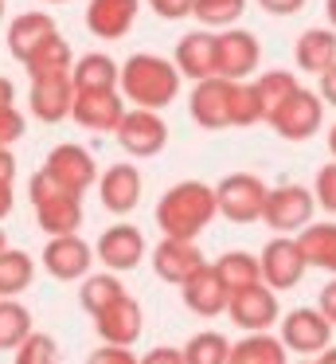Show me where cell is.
<instances>
[{
    "label": "cell",
    "instance_id": "obj_44",
    "mask_svg": "<svg viewBox=\"0 0 336 364\" xmlns=\"http://www.w3.org/2000/svg\"><path fill=\"white\" fill-rule=\"evenodd\" d=\"M137 364H184V356H180V348L161 345V348H148V353L141 356Z\"/></svg>",
    "mask_w": 336,
    "mask_h": 364
},
{
    "label": "cell",
    "instance_id": "obj_38",
    "mask_svg": "<svg viewBox=\"0 0 336 364\" xmlns=\"http://www.w3.org/2000/svg\"><path fill=\"white\" fill-rule=\"evenodd\" d=\"M16 364H59V345L47 333H31L20 348H16Z\"/></svg>",
    "mask_w": 336,
    "mask_h": 364
},
{
    "label": "cell",
    "instance_id": "obj_6",
    "mask_svg": "<svg viewBox=\"0 0 336 364\" xmlns=\"http://www.w3.org/2000/svg\"><path fill=\"white\" fill-rule=\"evenodd\" d=\"M258 59H262V48H258L254 32H246V28H227V32H215V67H219V79L246 82L250 75H254Z\"/></svg>",
    "mask_w": 336,
    "mask_h": 364
},
{
    "label": "cell",
    "instance_id": "obj_56",
    "mask_svg": "<svg viewBox=\"0 0 336 364\" xmlns=\"http://www.w3.org/2000/svg\"><path fill=\"white\" fill-rule=\"evenodd\" d=\"M301 364H313V360H301Z\"/></svg>",
    "mask_w": 336,
    "mask_h": 364
},
{
    "label": "cell",
    "instance_id": "obj_36",
    "mask_svg": "<svg viewBox=\"0 0 336 364\" xmlns=\"http://www.w3.org/2000/svg\"><path fill=\"white\" fill-rule=\"evenodd\" d=\"M246 0H195L192 16L203 24V32H227L234 20H242Z\"/></svg>",
    "mask_w": 336,
    "mask_h": 364
},
{
    "label": "cell",
    "instance_id": "obj_9",
    "mask_svg": "<svg viewBox=\"0 0 336 364\" xmlns=\"http://www.w3.org/2000/svg\"><path fill=\"white\" fill-rule=\"evenodd\" d=\"M43 173L51 176L55 184H63L67 192H75V196H82L90 184H98V165H94L90 149H82V145H75V141L55 145V149L47 153Z\"/></svg>",
    "mask_w": 336,
    "mask_h": 364
},
{
    "label": "cell",
    "instance_id": "obj_34",
    "mask_svg": "<svg viewBox=\"0 0 336 364\" xmlns=\"http://www.w3.org/2000/svg\"><path fill=\"white\" fill-rule=\"evenodd\" d=\"M250 87H254V98H258V110H262V118L270 122L273 110H278V106L297 90V79H293L289 71H266L262 79H254Z\"/></svg>",
    "mask_w": 336,
    "mask_h": 364
},
{
    "label": "cell",
    "instance_id": "obj_47",
    "mask_svg": "<svg viewBox=\"0 0 336 364\" xmlns=\"http://www.w3.org/2000/svg\"><path fill=\"white\" fill-rule=\"evenodd\" d=\"M16 181V157L12 149H0V184H12Z\"/></svg>",
    "mask_w": 336,
    "mask_h": 364
},
{
    "label": "cell",
    "instance_id": "obj_54",
    "mask_svg": "<svg viewBox=\"0 0 336 364\" xmlns=\"http://www.w3.org/2000/svg\"><path fill=\"white\" fill-rule=\"evenodd\" d=\"M0 20H4V0H0Z\"/></svg>",
    "mask_w": 336,
    "mask_h": 364
},
{
    "label": "cell",
    "instance_id": "obj_15",
    "mask_svg": "<svg viewBox=\"0 0 336 364\" xmlns=\"http://www.w3.org/2000/svg\"><path fill=\"white\" fill-rule=\"evenodd\" d=\"M90 262H94V251L86 239L78 235H55L51 243L43 247V270L59 282H75V278H86L90 274Z\"/></svg>",
    "mask_w": 336,
    "mask_h": 364
},
{
    "label": "cell",
    "instance_id": "obj_16",
    "mask_svg": "<svg viewBox=\"0 0 336 364\" xmlns=\"http://www.w3.org/2000/svg\"><path fill=\"white\" fill-rule=\"evenodd\" d=\"M70 118L90 134H114L117 122L125 118V98L117 90H98V95H75Z\"/></svg>",
    "mask_w": 336,
    "mask_h": 364
},
{
    "label": "cell",
    "instance_id": "obj_26",
    "mask_svg": "<svg viewBox=\"0 0 336 364\" xmlns=\"http://www.w3.org/2000/svg\"><path fill=\"white\" fill-rule=\"evenodd\" d=\"M293 59L301 71L325 75L336 63V32L332 28H309V32H301V40L293 48Z\"/></svg>",
    "mask_w": 336,
    "mask_h": 364
},
{
    "label": "cell",
    "instance_id": "obj_5",
    "mask_svg": "<svg viewBox=\"0 0 336 364\" xmlns=\"http://www.w3.org/2000/svg\"><path fill=\"white\" fill-rule=\"evenodd\" d=\"M313 192L301 188V184H278V188L266 192V204H262V220L266 228H273L278 235H301L305 228L313 223Z\"/></svg>",
    "mask_w": 336,
    "mask_h": 364
},
{
    "label": "cell",
    "instance_id": "obj_40",
    "mask_svg": "<svg viewBox=\"0 0 336 364\" xmlns=\"http://www.w3.org/2000/svg\"><path fill=\"white\" fill-rule=\"evenodd\" d=\"M20 137H23V114L16 106H4L0 110V149H12Z\"/></svg>",
    "mask_w": 336,
    "mask_h": 364
},
{
    "label": "cell",
    "instance_id": "obj_20",
    "mask_svg": "<svg viewBox=\"0 0 336 364\" xmlns=\"http://www.w3.org/2000/svg\"><path fill=\"white\" fill-rule=\"evenodd\" d=\"M203 267V255L195 243H180V239H161L153 247V270L161 282H172V286H184L195 270Z\"/></svg>",
    "mask_w": 336,
    "mask_h": 364
},
{
    "label": "cell",
    "instance_id": "obj_28",
    "mask_svg": "<svg viewBox=\"0 0 336 364\" xmlns=\"http://www.w3.org/2000/svg\"><path fill=\"white\" fill-rule=\"evenodd\" d=\"M211 270H215V278L223 282L227 298L262 282V274H258V259L250 251H227V255H219V262H211Z\"/></svg>",
    "mask_w": 336,
    "mask_h": 364
},
{
    "label": "cell",
    "instance_id": "obj_48",
    "mask_svg": "<svg viewBox=\"0 0 336 364\" xmlns=\"http://www.w3.org/2000/svg\"><path fill=\"white\" fill-rule=\"evenodd\" d=\"M12 215V184H0V220Z\"/></svg>",
    "mask_w": 336,
    "mask_h": 364
},
{
    "label": "cell",
    "instance_id": "obj_33",
    "mask_svg": "<svg viewBox=\"0 0 336 364\" xmlns=\"http://www.w3.org/2000/svg\"><path fill=\"white\" fill-rule=\"evenodd\" d=\"M117 298H125V286L117 274H86L82 286H78V301H82L86 314H102Z\"/></svg>",
    "mask_w": 336,
    "mask_h": 364
},
{
    "label": "cell",
    "instance_id": "obj_22",
    "mask_svg": "<svg viewBox=\"0 0 336 364\" xmlns=\"http://www.w3.org/2000/svg\"><path fill=\"white\" fill-rule=\"evenodd\" d=\"M180 290H184V306L192 309V314H200V317H219V314H227V290H223V282L215 278L211 262H203V267L195 270V274L188 278Z\"/></svg>",
    "mask_w": 336,
    "mask_h": 364
},
{
    "label": "cell",
    "instance_id": "obj_42",
    "mask_svg": "<svg viewBox=\"0 0 336 364\" xmlns=\"http://www.w3.org/2000/svg\"><path fill=\"white\" fill-rule=\"evenodd\" d=\"M86 364H137V356L129 348H114V345H102L86 356Z\"/></svg>",
    "mask_w": 336,
    "mask_h": 364
},
{
    "label": "cell",
    "instance_id": "obj_4",
    "mask_svg": "<svg viewBox=\"0 0 336 364\" xmlns=\"http://www.w3.org/2000/svg\"><path fill=\"white\" fill-rule=\"evenodd\" d=\"M211 192H215V215H227L231 223H254L262 220V204L270 188L254 173H231Z\"/></svg>",
    "mask_w": 336,
    "mask_h": 364
},
{
    "label": "cell",
    "instance_id": "obj_2",
    "mask_svg": "<svg viewBox=\"0 0 336 364\" xmlns=\"http://www.w3.org/2000/svg\"><path fill=\"white\" fill-rule=\"evenodd\" d=\"M215 220V192L203 181H180L156 204V228L164 239H180V243H195L203 228Z\"/></svg>",
    "mask_w": 336,
    "mask_h": 364
},
{
    "label": "cell",
    "instance_id": "obj_37",
    "mask_svg": "<svg viewBox=\"0 0 336 364\" xmlns=\"http://www.w3.org/2000/svg\"><path fill=\"white\" fill-rule=\"evenodd\" d=\"M262 122V110H258V98L250 82H231V106H227V126L234 129H246Z\"/></svg>",
    "mask_w": 336,
    "mask_h": 364
},
{
    "label": "cell",
    "instance_id": "obj_24",
    "mask_svg": "<svg viewBox=\"0 0 336 364\" xmlns=\"http://www.w3.org/2000/svg\"><path fill=\"white\" fill-rule=\"evenodd\" d=\"M55 32H59V28H55V20L47 16V12H23V16H16L12 24H8V51L23 63V59L36 48H43Z\"/></svg>",
    "mask_w": 336,
    "mask_h": 364
},
{
    "label": "cell",
    "instance_id": "obj_8",
    "mask_svg": "<svg viewBox=\"0 0 336 364\" xmlns=\"http://www.w3.org/2000/svg\"><path fill=\"white\" fill-rule=\"evenodd\" d=\"M305 259L297 239L289 235H273L270 243L262 247V259H258V274H262V286H270L273 294L278 290H293L297 282L305 278Z\"/></svg>",
    "mask_w": 336,
    "mask_h": 364
},
{
    "label": "cell",
    "instance_id": "obj_7",
    "mask_svg": "<svg viewBox=\"0 0 336 364\" xmlns=\"http://www.w3.org/2000/svg\"><path fill=\"white\" fill-rule=\"evenodd\" d=\"M320 118H325V102H320L313 90L297 87L293 95L273 110L270 126L278 129V137H286V141H309L320 129Z\"/></svg>",
    "mask_w": 336,
    "mask_h": 364
},
{
    "label": "cell",
    "instance_id": "obj_50",
    "mask_svg": "<svg viewBox=\"0 0 336 364\" xmlns=\"http://www.w3.org/2000/svg\"><path fill=\"white\" fill-rule=\"evenodd\" d=\"M313 364H336V345H328L325 353H320V360H313Z\"/></svg>",
    "mask_w": 336,
    "mask_h": 364
},
{
    "label": "cell",
    "instance_id": "obj_35",
    "mask_svg": "<svg viewBox=\"0 0 336 364\" xmlns=\"http://www.w3.org/2000/svg\"><path fill=\"white\" fill-rule=\"evenodd\" d=\"M227 353H231V341L215 329L195 333V337H188V345L180 348L184 364H227Z\"/></svg>",
    "mask_w": 336,
    "mask_h": 364
},
{
    "label": "cell",
    "instance_id": "obj_32",
    "mask_svg": "<svg viewBox=\"0 0 336 364\" xmlns=\"http://www.w3.org/2000/svg\"><path fill=\"white\" fill-rule=\"evenodd\" d=\"M31 314L16 298H0V353H12L31 337Z\"/></svg>",
    "mask_w": 336,
    "mask_h": 364
},
{
    "label": "cell",
    "instance_id": "obj_13",
    "mask_svg": "<svg viewBox=\"0 0 336 364\" xmlns=\"http://www.w3.org/2000/svg\"><path fill=\"white\" fill-rule=\"evenodd\" d=\"M94 329H98V337L106 341V345L114 348H129L137 345L141 329H145V314H141V301L137 298H117L114 306H106L102 314H94Z\"/></svg>",
    "mask_w": 336,
    "mask_h": 364
},
{
    "label": "cell",
    "instance_id": "obj_39",
    "mask_svg": "<svg viewBox=\"0 0 336 364\" xmlns=\"http://www.w3.org/2000/svg\"><path fill=\"white\" fill-rule=\"evenodd\" d=\"M309 192H313V204L336 215V161H328V165L317 168V181H313Z\"/></svg>",
    "mask_w": 336,
    "mask_h": 364
},
{
    "label": "cell",
    "instance_id": "obj_14",
    "mask_svg": "<svg viewBox=\"0 0 336 364\" xmlns=\"http://www.w3.org/2000/svg\"><path fill=\"white\" fill-rule=\"evenodd\" d=\"M141 188H145V181H141L137 165H129V161H117L98 176V200L114 215H129L141 204Z\"/></svg>",
    "mask_w": 336,
    "mask_h": 364
},
{
    "label": "cell",
    "instance_id": "obj_1",
    "mask_svg": "<svg viewBox=\"0 0 336 364\" xmlns=\"http://www.w3.org/2000/svg\"><path fill=\"white\" fill-rule=\"evenodd\" d=\"M117 90H121V98L133 102V110L161 114L180 95V75L172 67V59L153 55V51H137L117 67Z\"/></svg>",
    "mask_w": 336,
    "mask_h": 364
},
{
    "label": "cell",
    "instance_id": "obj_12",
    "mask_svg": "<svg viewBox=\"0 0 336 364\" xmlns=\"http://www.w3.org/2000/svg\"><path fill=\"white\" fill-rule=\"evenodd\" d=\"M227 314H231V321L239 325V329L266 333L281 317V306H278V294L258 282V286H250V290L231 294V298H227Z\"/></svg>",
    "mask_w": 336,
    "mask_h": 364
},
{
    "label": "cell",
    "instance_id": "obj_52",
    "mask_svg": "<svg viewBox=\"0 0 336 364\" xmlns=\"http://www.w3.org/2000/svg\"><path fill=\"white\" fill-rule=\"evenodd\" d=\"M328 149H332V161H336V126L328 129Z\"/></svg>",
    "mask_w": 336,
    "mask_h": 364
},
{
    "label": "cell",
    "instance_id": "obj_25",
    "mask_svg": "<svg viewBox=\"0 0 336 364\" xmlns=\"http://www.w3.org/2000/svg\"><path fill=\"white\" fill-rule=\"evenodd\" d=\"M70 87L75 95H98V90H117V63L102 51H86L70 67Z\"/></svg>",
    "mask_w": 336,
    "mask_h": 364
},
{
    "label": "cell",
    "instance_id": "obj_45",
    "mask_svg": "<svg viewBox=\"0 0 336 364\" xmlns=\"http://www.w3.org/2000/svg\"><path fill=\"white\" fill-rule=\"evenodd\" d=\"M270 16H297L305 9V0H258Z\"/></svg>",
    "mask_w": 336,
    "mask_h": 364
},
{
    "label": "cell",
    "instance_id": "obj_49",
    "mask_svg": "<svg viewBox=\"0 0 336 364\" xmlns=\"http://www.w3.org/2000/svg\"><path fill=\"white\" fill-rule=\"evenodd\" d=\"M12 98H16V90H12V82H8V79H4V75H0V110H4V106H16V102H12Z\"/></svg>",
    "mask_w": 336,
    "mask_h": 364
},
{
    "label": "cell",
    "instance_id": "obj_51",
    "mask_svg": "<svg viewBox=\"0 0 336 364\" xmlns=\"http://www.w3.org/2000/svg\"><path fill=\"white\" fill-rule=\"evenodd\" d=\"M325 12H328V24H332V32H336V0H325Z\"/></svg>",
    "mask_w": 336,
    "mask_h": 364
},
{
    "label": "cell",
    "instance_id": "obj_18",
    "mask_svg": "<svg viewBox=\"0 0 336 364\" xmlns=\"http://www.w3.org/2000/svg\"><path fill=\"white\" fill-rule=\"evenodd\" d=\"M176 75H188L192 82L203 79H219V67H215V32H188L184 40L176 43V59H172Z\"/></svg>",
    "mask_w": 336,
    "mask_h": 364
},
{
    "label": "cell",
    "instance_id": "obj_29",
    "mask_svg": "<svg viewBox=\"0 0 336 364\" xmlns=\"http://www.w3.org/2000/svg\"><path fill=\"white\" fill-rule=\"evenodd\" d=\"M305 267H320L328 274H336V223H309L297 235Z\"/></svg>",
    "mask_w": 336,
    "mask_h": 364
},
{
    "label": "cell",
    "instance_id": "obj_31",
    "mask_svg": "<svg viewBox=\"0 0 336 364\" xmlns=\"http://www.w3.org/2000/svg\"><path fill=\"white\" fill-rule=\"evenodd\" d=\"M31 278H36V262H31V255L8 247V251L0 255V298H16V294H23L31 286Z\"/></svg>",
    "mask_w": 336,
    "mask_h": 364
},
{
    "label": "cell",
    "instance_id": "obj_30",
    "mask_svg": "<svg viewBox=\"0 0 336 364\" xmlns=\"http://www.w3.org/2000/svg\"><path fill=\"white\" fill-rule=\"evenodd\" d=\"M227 364H286V348L270 333H246L242 341H234Z\"/></svg>",
    "mask_w": 336,
    "mask_h": 364
},
{
    "label": "cell",
    "instance_id": "obj_19",
    "mask_svg": "<svg viewBox=\"0 0 336 364\" xmlns=\"http://www.w3.org/2000/svg\"><path fill=\"white\" fill-rule=\"evenodd\" d=\"M137 0H90L86 4V28L98 40H125L137 24Z\"/></svg>",
    "mask_w": 336,
    "mask_h": 364
},
{
    "label": "cell",
    "instance_id": "obj_11",
    "mask_svg": "<svg viewBox=\"0 0 336 364\" xmlns=\"http://www.w3.org/2000/svg\"><path fill=\"white\" fill-rule=\"evenodd\" d=\"M328 337H332V325L309 306H301V309L281 317V337L278 341H281L286 353L293 348V353H301V356H320L328 348Z\"/></svg>",
    "mask_w": 336,
    "mask_h": 364
},
{
    "label": "cell",
    "instance_id": "obj_46",
    "mask_svg": "<svg viewBox=\"0 0 336 364\" xmlns=\"http://www.w3.org/2000/svg\"><path fill=\"white\" fill-rule=\"evenodd\" d=\"M317 98H320V102H328V106H336V63L320 75V95Z\"/></svg>",
    "mask_w": 336,
    "mask_h": 364
},
{
    "label": "cell",
    "instance_id": "obj_21",
    "mask_svg": "<svg viewBox=\"0 0 336 364\" xmlns=\"http://www.w3.org/2000/svg\"><path fill=\"white\" fill-rule=\"evenodd\" d=\"M227 106H231V82L227 79H203L195 82L192 90V118L200 122L203 129H227Z\"/></svg>",
    "mask_w": 336,
    "mask_h": 364
},
{
    "label": "cell",
    "instance_id": "obj_17",
    "mask_svg": "<svg viewBox=\"0 0 336 364\" xmlns=\"http://www.w3.org/2000/svg\"><path fill=\"white\" fill-rule=\"evenodd\" d=\"M98 259L106 262L109 274L133 270L141 259H145V235H141L133 223H114V228H106L102 239H98Z\"/></svg>",
    "mask_w": 336,
    "mask_h": 364
},
{
    "label": "cell",
    "instance_id": "obj_43",
    "mask_svg": "<svg viewBox=\"0 0 336 364\" xmlns=\"http://www.w3.org/2000/svg\"><path fill=\"white\" fill-rule=\"evenodd\" d=\"M317 314H320V317H325V321L336 329V278L325 286V290H320V298H317Z\"/></svg>",
    "mask_w": 336,
    "mask_h": 364
},
{
    "label": "cell",
    "instance_id": "obj_27",
    "mask_svg": "<svg viewBox=\"0 0 336 364\" xmlns=\"http://www.w3.org/2000/svg\"><path fill=\"white\" fill-rule=\"evenodd\" d=\"M23 67H28L31 82H43V79H67L70 67H75V59H70L67 40H63V36L55 32L51 40L43 43V48H36L28 59H23Z\"/></svg>",
    "mask_w": 336,
    "mask_h": 364
},
{
    "label": "cell",
    "instance_id": "obj_41",
    "mask_svg": "<svg viewBox=\"0 0 336 364\" xmlns=\"http://www.w3.org/2000/svg\"><path fill=\"white\" fill-rule=\"evenodd\" d=\"M148 4H153V12L161 20H184L195 9V0H148Z\"/></svg>",
    "mask_w": 336,
    "mask_h": 364
},
{
    "label": "cell",
    "instance_id": "obj_23",
    "mask_svg": "<svg viewBox=\"0 0 336 364\" xmlns=\"http://www.w3.org/2000/svg\"><path fill=\"white\" fill-rule=\"evenodd\" d=\"M70 102H75V87H70V75L67 79H43V82H31V95L28 106L39 122H63L70 118Z\"/></svg>",
    "mask_w": 336,
    "mask_h": 364
},
{
    "label": "cell",
    "instance_id": "obj_3",
    "mask_svg": "<svg viewBox=\"0 0 336 364\" xmlns=\"http://www.w3.org/2000/svg\"><path fill=\"white\" fill-rule=\"evenodd\" d=\"M28 196H31V208H36V223L51 239L55 235H78V228H82V196H75L63 184H55L43 168L31 173Z\"/></svg>",
    "mask_w": 336,
    "mask_h": 364
},
{
    "label": "cell",
    "instance_id": "obj_53",
    "mask_svg": "<svg viewBox=\"0 0 336 364\" xmlns=\"http://www.w3.org/2000/svg\"><path fill=\"white\" fill-rule=\"evenodd\" d=\"M8 251V239H4V231H0V255H4Z\"/></svg>",
    "mask_w": 336,
    "mask_h": 364
},
{
    "label": "cell",
    "instance_id": "obj_10",
    "mask_svg": "<svg viewBox=\"0 0 336 364\" xmlns=\"http://www.w3.org/2000/svg\"><path fill=\"white\" fill-rule=\"evenodd\" d=\"M114 134H117V145L129 157H156L164 149V141H168V126L153 110H125V118L117 122Z\"/></svg>",
    "mask_w": 336,
    "mask_h": 364
},
{
    "label": "cell",
    "instance_id": "obj_55",
    "mask_svg": "<svg viewBox=\"0 0 336 364\" xmlns=\"http://www.w3.org/2000/svg\"><path fill=\"white\" fill-rule=\"evenodd\" d=\"M47 4H63V0H47Z\"/></svg>",
    "mask_w": 336,
    "mask_h": 364
}]
</instances>
